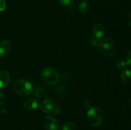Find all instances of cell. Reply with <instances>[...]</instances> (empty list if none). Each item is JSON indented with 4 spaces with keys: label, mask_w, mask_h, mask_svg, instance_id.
Masks as SVG:
<instances>
[{
    "label": "cell",
    "mask_w": 131,
    "mask_h": 130,
    "mask_svg": "<svg viewBox=\"0 0 131 130\" xmlns=\"http://www.w3.org/2000/svg\"><path fill=\"white\" fill-rule=\"evenodd\" d=\"M4 101V96L2 92L0 91V106L2 105V103H3Z\"/></svg>",
    "instance_id": "21"
},
{
    "label": "cell",
    "mask_w": 131,
    "mask_h": 130,
    "mask_svg": "<svg viewBox=\"0 0 131 130\" xmlns=\"http://www.w3.org/2000/svg\"><path fill=\"white\" fill-rule=\"evenodd\" d=\"M6 9V3L5 0H0V11H5Z\"/></svg>",
    "instance_id": "19"
},
{
    "label": "cell",
    "mask_w": 131,
    "mask_h": 130,
    "mask_svg": "<svg viewBox=\"0 0 131 130\" xmlns=\"http://www.w3.org/2000/svg\"><path fill=\"white\" fill-rule=\"evenodd\" d=\"M126 66V62L123 60H118L116 63V67L119 70H124Z\"/></svg>",
    "instance_id": "15"
},
{
    "label": "cell",
    "mask_w": 131,
    "mask_h": 130,
    "mask_svg": "<svg viewBox=\"0 0 131 130\" xmlns=\"http://www.w3.org/2000/svg\"><path fill=\"white\" fill-rule=\"evenodd\" d=\"M84 107H86V108H88L90 109V108L92 107V106H91V105H92V103H91L90 101H89L88 100H86V101H84Z\"/></svg>",
    "instance_id": "20"
},
{
    "label": "cell",
    "mask_w": 131,
    "mask_h": 130,
    "mask_svg": "<svg viewBox=\"0 0 131 130\" xmlns=\"http://www.w3.org/2000/svg\"><path fill=\"white\" fill-rule=\"evenodd\" d=\"M89 8V5L87 0H81L78 5V10L80 14H85Z\"/></svg>",
    "instance_id": "13"
},
{
    "label": "cell",
    "mask_w": 131,
    "mask_h": 130,
    "mask_svg": "<svg viewBox=\"0 0 131 130\" xmlns=\"http://www.w3.org/2000/svg\"><path fill=\"white\" fill-rule=\"evenodd\" d=\"M126 64L131 68V51L129 52L126 57Z\"/></svg>",
    "instance_id": "18"
},
{
    "label": "cell",
    "mask_w": 131,
    "mask_h": 130,
    "mask_svg": "<svg viewBox=\"0 0 131 130\" xmlns=\"http://www.w3.org/2000/svg\"><path fill=\"white\" fill-rule=\"evenodd\" d=\"M41 109L45 113L56 115L61 112V108L57 101L53 99H46L41 104Z\"/></svg>",
    "instance_id": "5"
},
{
    "label": "cell",
    "mask_w": 131,
    "mask_h": 130,
    "mask_svg": "<svg viewBox=\"0 0 131 130\" xmlns=\"http://www.w3.org/2000/svg\"><path fill=\"white\" fill-rule=\"evenodd\" d=\"M60 75L58 71L52 68H46L42 72V79L47 85H54L60 80Z\"/></svg>",
    "instance_id": "3"
},
{
    "label": "cell",
    "mask_w": 131,
    "mask_h": 130,
    "mask_svg": "<svg viewBox=\"0 0 131 130\" xmlns=\"http://www.w3.org/2000/svg\"><path fill=\"white\" fill-rule=\"evenodd\" d=\"M24 106L28 110H35L38 108V103L37 100L34 99H28L24 101Z\"/></svg>",
    "instance_id": "11"
},
{
    "label": "cell",
    "mask_w": 131,
    "mask_h": 130,
    "mask_svg": "<svg viewBox=\"0 0 131 130\" xmlns=\"http://www.w3.org/2000/svg\"><path fill=\"white\" fill-rule=\"evenodd\" d=\"M128 24H129V26L131 27V14L129 16V18H128Z\"/></svg>",
    "instance_id": "22"
},
{
    "label": "cell",
    "mask_w": 131,
    "mask_h": 130,
    "mask_svg": "<svg viewBox=\"0 0 131 130\" xmlns=\"http://www.w3.org/2000/svg\"><path fill=\"white\" fill-rule=\"evenodd\" d=\"M14 89L15 93L20 96H28L32 93L33 86L31 83L26 79H20L14 84Z\"/></svg>",
    "instance_id": "2"
},
{
    "label": "cell",
    "mask_w": 131,
    "mask_h": 130,
    "mask_svg": "<svg viewBox=\"0 0 131 130\" xmlns=\"http://www.w3.org/2000/svg\"><path fill=\"white\" fill-rule=\"evenodd\" d=\"M12 48V44L9 41L4 40L0 42V57H5L8 54Z\"/></svg>",
    "instance_id": "8"
},
{
    "label": "cell",
    "mask_w": 131,
    "mask_h": 130,
    "mask_svg": "<svg viewBox=\"0 0 131 130\" xmlns=\"http://www.w3.org/2000/svg\"><path fill=\"white\" fill-rule=\"evenodd\" d=\"M32 94L35 98L41 99V98L47 96V91L46 88L43 87L41 86V85H37L35 88H33Z\"/></svg>",
    "instance_id": "9"
},
{
    "label": "cell",
    "mask_w": 131,
    "mask_h": 130,
    "mask_svg": "<svg viewBox=\"0 0 131 130\" xmlns=\"http://www.w3.org/2000/svg\"><path fill=\"white\" fill-rule=\"evenodd\" d=\"M57 1L60 5L64 6H69L71 3V0H57Z\"/></svg>",
    "instance_id": "17"
},
{
    "label": "cell",
    "mask_w": 131,
    "mask_h": 130,
    "mask_svg": "<svg viewBox=\"0 0 131 130\" xmlns=\"http://www.w3.org/2000/svg\"><path fill=\"white\" fill-rule=\"evenodd\" d=\"M75 128V124L72 122H67L62 126V130H74Z\"/></svg>",
    "instance_id": "14"
},
{
    "label": "cell",
    "mask_w": 131,
    "mask_h": 130,
    "mask_svg": "<svg viewBox=\"0 0 131 130\" xmlns=\"http://www.w3.org/2000/svg\"><path fill=\"white\" fill-rule=\"evenodd\" d=\"M90 124L93 127H98L102 124L103 120V112L98 107H91L87 113Z\"/></svg>",
    "instance_id": "4"
},
{
    "label": "cell",
    "mask_w": 131,
    "mask_h": 130,
    "mask_svg": "<svg viewBox=\"0 0 131 130\" xmlns=\"http://www.w3.org/2000/svg\"><path fill=\"white\" fill-rule=\"evenodd\" d=\"M122 82L124 84H129L131 82V71L128 69H124L121 73Z\"/></svg>",
    "instance_id": "12"
},
{
    "label": "cell",
    "mask_w": 131,
    "mask_h": 130,
    "mask_svg": "<svg viewBox=\"0 0 131 130\" xmlns=\"http://www.w3.org/2000/svg\"><path fill=\"white\" fill-rule=\"evenodd\" d=\"M43 122L46 130H59L60 129L58 121L51 116L45 117Z\"/></svg>",
    "instance_id": "6"
},
{
    "label": "cell",
    "mask_w": 131,
    "mask_h": 130,
    "mask_svg": "<svg viewBox=\"0 0 131 130\" xmlns=\"http://www.w3.org/2000/svg\"><path fill=\"white\" fill-rule=\"evenodd\" d=\"M10 80V75L6 71H0V89L5 88Z\"/></svg>",
    "instance_id": "10"
},
{
    "label": "cell",
    "mask_w": 131,
    "mask_h": 130,
    "mask_svg": "<svg viewBox=\"0 0 131 130\" xmlns=\"http://www.w3.org/2000/svg\"><path fill=\"white\" fill-rule=\"evenodd\" d=\"M89 42H90V43L93 46L97 45V44H99V42L98 41V39H97V38H95V37L93 36L90 37Z\"/></svg>",
    "instance_id": "16"
},
{
    "label": "cell",
    "mask_w": 131,
    "mask_h": 130,
    "mask_svg": "<svg viewBox=\"0 0 131 130\" xmlns=\"http://www.w3.org/2000/svg\"><path fill=\"white\" fill-rule=\"evenodd\" d=\"M99 47L102 55L106 57H112L116 52L115 42L110 38H104L99 42Z\"/></svg>",
    "instance_id": "1"
},
{
    "label": "cell",
    "mask_w": 131,
    "mask_h": 130,
    "mask_svg": "<svg viewBox=\"0 0 131 130\" xmlns=\"http://www.w3.org/2000/svg\"><path fill=\"white\" fill-rule=\"evenodd\" d=\"M129 104H130V105L131 106V99H130V101H129Z\"/></svg>",
    "instance_id": "23"
},
{
    "label": "cell",
    "mask_w": 131,
    "mask_h": 130,
    "mask_svg": "<svg viewBox=\"0 0 131 130\" xmlns=\"http://www.w3.org/2000/svg\"><path fill=\"white\" fill-rule=\"evenodd\" d=\"M105 33V28L102 24H96L92 28V34L93 36L97 39L102 38Z\"/></svg>",
    "instance_id": "7"
}]
</instances>
